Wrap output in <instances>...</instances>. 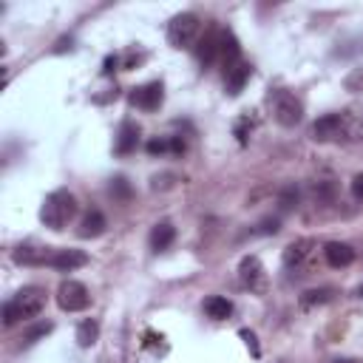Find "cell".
<instances>
[{"mask_svg": "<svg viewBox=\"0 0 363 363\" xmlns=\"http://www.w3.org/2000/svg\"><path fill=\"white\" fill-rule=\"evenodd\" d=\"M173 238H176V227L170 221H159L150 230V250L153 252H164L173 244Z\"/></svg>", "mask_w": 363, "mask_h": 363, "instance_id": "cell-18", "label": "cell"}, {"mask_svg": "<svg viewBox=\"0 0 363 363\" xmlns=\"http://www.w3.org/2000/svg\"><path fill=\"white\" fill-rule=\"evenodd\" d=\"M278 230H281V221H278V218H264L252 233H255V235H275Z\"/></svg>", "mask_w": 363, "mask_h": 363, "instance_id": "cell-27", "label": "cell"}, {"mask_svg": "<svg viewBox=\"0 0 363 363\" xmlns=\"http://www.w3.org/2000/svg\"><path fill=\"white\" fill-rule=\"evenodd\" d=\"M218 60L224 68L241 60V45H238L233 31H218Z\"/></svg>", "mask_w": 363, "mask_h": 363, "instance_id": "cell-16", "label": "cell"}, {"mask_svg": "<svg viewBox=\"0 0 363 363\" xmlns=\"http://www.w3.org/2000/svg\"><path fill=\"white\" fill-rule=\"evenodd\" d=\"M238 335H241V340L247 343V349L252 352V357H261V346H258V337H255V332H250V329H241Z\"/></svg>", "mask_w": 363, "mask_h": 363, "instance_id": "cell-28", "label": "cell"}, {"mask_svg": "<svg viewBox=\"0 0 363 363\" xmlns=\"http://www.w3.org/2000/svg\"><path fill=\"white\" fill-rule=\"evenodd\" d=\"M238 281L252 295H264L267 292L269 278H267V269H264V264H261L258 255H244L241 258V264H238Z\"/></svg>", "mask_w": 363, "mask_h": 363, "instance_id": "cell-6", "label": "cell"}, {"mask_svg": "<svg viewBox=\"0 0 363 363\" xmlns=\"http://www.w3.org/2000/svg\"><path fill=\"white\" fill-rule=\"evenodd\" d=\"M167 340L164 335L153 332V329H145L142 335V343H139V352H136V363H159V357L167 354Z\"/></svg>", "mask_w": 363, "mask_h": 363, "instance_id": "cell-8", "label": "cell"}, {"mask_svg": "<svg viewBox=\"0 0 363 363\" xmlns=\"http://www.w3.org/2000/svg\"><path fill=\"white\" fill-rule=\"evenodd\" d=\"M116 65H119V57H116V54H108V57H105V62H102V74H105V77H111V74L116 71Z\"/></svg>", "mask_w": 363, "mask_h": 363, "instance_id": "cell-30", "label": "cell"}, {"mask_svg": "<svg viewBox=\"0 0 363 363\" xmlns=\"http://www.w3.org/2000/svg\"><path fill=\"white\" fill-rule=\"evenodd\" d=\"M204 312H207V318H213V320H227V318L233 315V301L224 298V295H210V298L204 301Z\"/></svg>", "mask_w": 363, "mask_h": 363, "instance_id": "cell-20", "label": "cell"}, {"mask_svg": "<svg viewBox=\"0 0 363 363\" xmlns=\"http://www.w3.org/2000/svg\"><path fill=\"white\" fill-rule=\"evenodd\" d=\"M357 136H363V119L357 122Z\"/></svg>", "mask_w": 363, "mask_h": 363, "instance_id": "cell-32", "label": "cell"}, {"mask_svg": "<svg viewBox=\"0 0 363 363\" xmlns=\"http://www.w3.org/2000/svg\"><path fill=\"white\" fill-rule=\"evenodd\" d=\"M335 298V289H329V286H320V289H309V292H303L301 295V309H312V306H320V303H329Z\"/></svg>", "mask_w": 363, "mask_h": 363, "instance_id": "cell-22", "label": "cell"}, {"mask_svg": "<svg viewBox=\"0 0 363 363\" xmlns=\"http://www.w3.org/2000/svg\"><path fill=\"white\" fill-rule=\"evenodd\" d=\"M309 136L315 142H343V139H354L357 136V119L343 111V113H326L320 119L312 122Z\"/></svg>", "mask_w": 363, "mask_h": 363, "instance_id": "cell-3", "label": "cell"}, {"mask_svg": "<svg viewBox=\"0 0 363 363\" xmlns=\"http://www.w3.org/2000/svg\"><path fill=\"white\" fill-rule=\"evenodd\" d=\"M111 196H113V199H119V201H128V199H130V184H128V179H125V176L111 179Z\"/></svg>", "mask_w": 363, "mask_h": 363, "instance_id": "cell-25", "label": "cell"}, {"mask_svg": "<svg viewBox=\"0 0 363 363\" xmlns=\"http://www.w3.org/2000/svg\"><path fill=\"white\" fill-rule=\"evenodd\" d=\"M357 298H363V286H360V289H357Z\"/></svg>", "mask_w": 363, "mask_h": 363, "instance_id": "cell-33", "label": "cell"}, {"mask_svg": "<svg viewBox=\"0 0 363 363\" xmlns=\"http://www.w3.org/2000/svg\"><path fill=\"white\" fill-rule=\"evenodd\" d=\"M74 216H77V199H74V193L65 190V187L48 193L45 201H43V207H40V221H43L48 230H57V233L65 230V224H68Z\"/></svg>", "mask_w": 363, "mask_h": 363, "instance_id": "cell-2", "label": "cell"}, {"mask_svg": "<svg viewBox=\"0 0 363 363\" xmlns=\"http://www.w3.org/2000/svg\"><path fill=\"white\" fill-rule=\"evenodd\" d=\"M85 264H88V255L82 250H54V255L48 261V267H54L60 272H74Z\"/></svg>", "mask_w": 363, "mask_h": 363, "instance_id": "cell-14", "label": "cell"}, {"mask_svg": "<svg viewBox=\"0 0 363 363\" xmlns=\"http://www.w3.org/2000/svg\"><path fill=\"white\" fill-rule=\"evenodd\" d=\"M250 77H252V65H250L247 60H238V62L227 65V68H224V91H227L230 96H238V94L244 91V85H247Z\"/></svg>", "mask_w": 363, "mask_h": 363, "instance_id": "cell-11", "label": "cell"}, {"mask_svg": "<svg viewBox=\"0 0 363 363\" xmlns=\"http://www.w3.org/2000/svg\"><path fill=\"white\" fill-rule=\"evenodd\" d=\"M312 252H315V241L312 238H298V241L286 244V250H284V267L303 269V267H309Z\"/></svg>", "mask_w": 363, "mask_h": 363, "instance_id": "cell-10", "label": "cell"}, {"mask_svg": "<svg viewBox=\"0 0 363 363\" xmlns=\"http://www.w3.org/2000/svg\"><path fill=\"white\" fill-rule=\"evenodd\" d=\"M105 227H108L105 216H102L99 210H88L85 218H82V224H79V235H82V238H96V235L105 233Z\"/></svg>", "mask_w": 363, "mask_h": 363, "instance_id": "cell-19", "label": "cell"}, {"mask_svg": "<svg viewBox=\"0 0 363 363\" xmlns=\"http://www.w3.org/2000/svg\"><path fill=\"white\" fill-rule=\"evenodd\" d=\"M216 57H218V31H207L196 45V60L201 62V68H207L213 65Z\"/></svg>", "mask_w": 363, "mask_h": 363, "instance_id": "cell-17", "label": "cell"}, {"mask_svg": "<svg viewBox=\"0 0 363 363\" xmlns=\"http://www.w3.org/2000/svg\"><path fill=\"white\" fill-rule=\"evenodd\" d=\"M250 130H252V125H250V119L244 116V119L235 125V136H238V142H241V145H247V136H250Z\"/></svg>", "mask_w": 363, "mask_h": 363, "instance_id": "cell-29", "label": "cell"}, {"mask_svg": "<svg viewBox=\"0 0 363 363\" xmlns=\"http://www.w3.org/2000/svg\"><path fill=\"white\" fill-rule=\"evenodd\" d=\"M298 199H301V193H298V187L295 184H289V187H284L281 193H278V207L286 213V210H292V207H298Z\"/></svg>", "mask_w": 363, "mask_h": 363, "instance_id": "cell-24", "label": "cell"}, {"mask_svg": "<svg viewBox=\"0 0 363 363\" xmlns=\"http://www.w3.org/2000/svg\"><path fill=\"white\" fill-rule=\"evenodd\" d=\"M199 31H201V20L193 11H182L167 23V43L173 48H187L196 43Z\"/></svg>", "mask_w": 363, "mask_h": 363, "instance_id": "cell-5", "label": "cell"}, {"mask_svg": "<svg viewBox=\"0 0 363 363\" xmlns=\"http://www.w3.org/2000/svg\"><path fill=\"white\" fill-rule=\"evenodd\" d=\"M51 329H54V323H51V320L37 323V326H31V329H26V332L20 335V343H23V346H31V343H37L40 337H45Z\"/></svg>", "mask_w": 363, "mask_h": 363, "instance_id": "cell-23", "label": "cell"}, {"mask_svg": "<svg viewBox=\"0 0 363 363\" xmlns=\"http://www.w3.org/2000/svg\"><path fill=\"white\" fill-rule=\"evenodd\" d=\"M96 337H99V323H96L94 318H85V320L77 326V343H79L82 349H91V346L96 343Z\"/></svg>", "mask_w": 363, "mask_h": 363, "instance_id": "cell-21", "label": "cell"}, {"mask_svg": "<svg viewBox=\"0 0 363 363\" xmlns=\"http://www.w3.org/2000/svg\"><path fill=\"white\" fill-rule=\"evenodd\" d=\"M269 105H272L275 122L284 125V128H295V125L303 119V102H301L295 94L284 91V88L269 94Z\"/></svg>", "mask_w": 363, "mask_h": 363, "instance_id": "cell-4", "label": "cell"}, {"mask_svg": "<svg viewBox=\"0 0 363 363\" xmlns=\"http://www.w3.org/2000/svg\"><path fill=\"white\" fill-rule=\"evenodd\" d=\"M136 145H139V125H136V122H130V119H125V122L119 125V130H116L113 150H116L119 156H128V153H133V150H136Z\"/></svg>", "mask_w": 363, "mask_h": 363, "instance_id": "cell-15", "label": "cell"}, {"mask_svg": "<svg viewBox=\"0 0 363 363\" xmlns=\"http://www.w3.org/2000/svg\"><path fill=\"white\" fill-rule=\"evenodd\" d=\"M45 306V289L43 286H23L17 295H11L3 303V323L14 326L17 320H28L37 318Z\"/></svg>", "mask_w": 363, "mask_h": 363, "instance_id": "cell-1", "label": "cell"}, {"mask_svg": "<svg viewBox=\"0 0 363 363\" xmlns=\"http://www.w3.org/2000/svg\"><path fill=\"white\" fill-rule=\"evenodd\" d=\"M57 303H60V309H65V312H82V309H88V303H91V292H88L85 284L68 278V281H62L60 289H57Z\"/></svg>", "mask_w": 363, "mask_h": 363, "instance_id": "cell-7", "label": "cell"}, {"mask_svg": "<svg viewBox=\"0 0 363 363\" xmlns=\"http://www.w3.org/2000/svg\"><path fill=\"white\" fill-rule=\"evenodd\" d=\"M147 153H150V156L173 153V147H170V136H156V139H150V142H147Z\"/></svg>", "mask_w": 363, "mask_h": 363, "instance_id": "cell-26", "label": "cell"}, {"mask_svg": "<svg viewBox=\"0 0 363 363\" xmlns=\"http://www.w3.org/2000/svg\"><path fill=\"white\" fill-rule=\"evenodd\" d=\"M54 255L51 247H40V244H20L14 250V261L26 264V267H37V264H48Z\"/></svg>", "mask_w": 363, "mask_h": 363, "instance_id": "cell-13", "label": "cell"}, {"mask_svg": "<svg viewBox=\"0 0 363 363\" xmlns=\"http://www.w3.org/2000/svg\"><path fill=\"white\" fill-rule=\"evenodd\" d=\"M354 247L352 244H346V241H329L326 247H323V258H326V264L329 267H335V269H343V267H349L352 261H354Z\"/></svg>", "mask_w": 363, "mask_h": 363, "instance_id": "cell-12", "label": "cell"}, {"mask_svg": "<svg viewBox=\"0 0 363 363\" xmlns=\"http://www.w3.org/2000/svg\"><path fill=\"white\" fill-rule=\"evenodd\" d=\"M352 196H354V199H363V173H357V176L352 179Z\"/></svg>", "mask_w": 363, "mask_h": 363, "instance_id": "cell-31", "label": "cell"}, {"mask_svg": "<svg viewBox=\"0 0 363 363\" xmlns=\"http://www.w3.org/2000/svg\"><path fill=\"white\" fill-rule=\"evenodd\" d=\"M164 99V85L162 82H145L130 91V105L139 111H156Z\"/></svg>", "mask_w": 363, "mask_h": 363, "instance_id": "cell-9", "label": "cell"}]
</instances>
